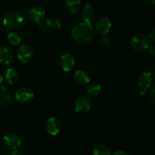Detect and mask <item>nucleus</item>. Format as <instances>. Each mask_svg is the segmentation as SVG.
Segmentation results:
<instances>
[{
	"instance_id": "obj_27",
	"label": "nucleus",
	"mask_w": 155,
	"mask_h": 155,
	"mask_svg": "<svg viewBox=\"0 0 155 155\" xmlns=\"http://www.w3.org/2000/svg\"><path fill=\"white\" fill-rule=\"evenodd\" d=\"M149 53L151 54L152 56L155 55V45L153 44V45H149Z\"/></svg>"
},
{
	"instance_id": "obj_16",
	"label": "nucleus",
	"mask_w": 155,
	"mask_h": 155,
	"mask_svg": "<svg viewBox=\"0 0 155 155\" xmlns=\"http://www.w3.org/2000/svg\"><path fill=\"white\" fill-rule=\"evenodd\" d=\"M81 5L80 0H65V8L71 14L77 13L81 8Z\"/></svg>"
},
{
	"instance_id": "obj_30",
	"label": "nucleus",
	"mask_w": 155,
	"mask_h": 155,
	"mask_svg": "<svg viewBox=\"0 0 155 155\" xmlns=\"http://www.w3.org/2000/svg\"><path fill=\"white\" fill-rule=\"evenodd\" d=\"M2 81H3V77H2V74H0V85L2 84Z\"/></svg>"
},
{
	"instance_id": "obj_25",
	"label": "nucleus",
	"mask_w": 155,
	"mask_h": 155,
	"mask_svg": "<svg viewBox=\"0 0 155 155\" xmlns=\"http://www.w3.org/2000/svg\"><path fill=\"white\" fill-rule=\"evenodd\" d=\"M148 39L151 40L152 42H154L155 41V29L152 28L151 31L149 32V34H148Z\"/></svg>"
},
{
	"instance_id": "obj_12",
	"label": "nucleus",
	"mask_w": 155,
	"mask_h": 155,
	"mask_svg": "<svg viewBox=\"0 0 155 155\" xmlns=\"http://www.w3.org/2000/svg\"><path fill=\"white\" fill-rule=\"evenodd\" d=\"M61 67L65 72H70L75 66V59L71 54H64L61 57Z\"/></svg>"
},
{
	"instance_id": "obj_5",
	"label": "nucleus",
	"mask_w": 155,
	"mask_h": 155,
	"mask_svg": "<svg viewBox=\"0 0 155 155\" xmlns=\"http://www.w3.org/2000/svg\"><path fill=\"white\" fill-rule=\"evenodd\" d=\"M28 16L30 21L42 26V23L45 20V12L41 7L33 6L29 10Z\"/></svg>"
},
{
	"instance_id": "obj_2",
	"label": "nucleus",
	"mask_w": 155,
	"mask_h": 155,
	"mask_svg": "<svg viewBox=\"0 0 155 155\" xmlns=\"http://www.w3.org/2000/svg\"><path fill=\"white\" fill-rule=\"evenodd\" d=\"M24 21V17L19 12L11 11L3 18V24L8 29H15L21 26Z\"/></svg>"
},
{
	"instance_id": "obj_21",
	"label": "nucleus",
	"mask_w": 155,
	"mask_h": 155,
	"mask_svg": "<svg viewBox=\"0 0 155 155\" xmlns=\"http://www.w3.org/2000/svg\"><path fill=\"white\" fill-rule=\"evenodd\" d=\"M8 39L12 45H17L21 42V37L16 32H11L8 35Z\"/></svg>"
},
{
	"instance_id": "obj_20",
	"label": "nucleus",
	"mask_w": 155,
	"mask_h": 155,
	"mask_svg": "<svg viewBox=\"0 0 155 155\" xmlns=\"http://www.w3.org/2000/svg\"><path fill=\"white\" fill-rule=\"evenodd\" d=\"M101 90V87L98 83H92L89 86L87 89V93L90 96H96L100 93Z\"/></svg>"
},
{
	"instance_id": "obj_18",
	"label": "nucleus",
	"mask_w": 155,
	"mask_h": 155,
	"mask_svg": "<svg viewBox=\"0 0 155 155\" xmlns=\"http://www.w3.org/2000/svg\"><path fill=\"white\" fill-rule=\"evenodd\" d=\"M93 155H111L108 147L104 145H98L94 148Z\"/></svg>"
},
{
	"instance_id": "obj_26",
	"label": "nucleus",
	"mask_w": 155,
	"mask_h": 155,
	"mask_svg": "<svg viewBox=\"0 0 155 155\" xmlns=\"http://www.w3.org/2000/svg\"><path fill=\"white\" fill-rule=\"evenodd\" d=\"M7 95V90H6V88L4 86H1L0 87V97L4 96V95Z\"/></svg>"
},
{
	"instance_id": "obj_7",
	"label": "nucleus",
	"mask_w": 155,
	"mask_h": 155,
	"mask_svg": "<svg viewBox=\"0 0 155 155\" xmlns=\"http://www.w3.org/2000/svg\"><path fill=\"white\" fill-rule=\"evenodd\" d=\"M111 28V21L107 17H102L97 21L95 30L99 34L106 36Z\"/></svg>"
},
{
	"instance_id": "obj_28",
	"label": "nucleus",
	"mask_w": 155,
	"mask_h": 155,
	"mask_svg": "<svg viewBox=\"0 0 155 155\" xmlns=\"http://www.w3.org/2000/svg\"><path fill=\"white\" fill-rule=\"evenodd\" d=\"M114 155H129V154L124 151H117V152L114 153Z\"/></svg>"
},
{
	"instance_id": "obj_1",
	"label": "nucleus",
	"mask_w": 155,
	"mask_h": 155,
	"mask_svg": "<svg viewBox=\"0 0 155 155\" xmlns=\"http://www.w3.org/2000/svg\"><path fill=\"white\" fill-rule=\"evenodd\" d=\"M71 37L80 44H86L90 42L95 36V29L90 22H82L73 27Z\"/></svg>"
},
{
	"instance_id": "obj_22",
	"label": "nucleus",
	"mask_w": 155,
	"mask_h": 155,
	"mask_svg": "<svg viewBox=\"0 0 155 155\" xmlns=\"http://www.w3.org/2000/svg\"><path fill=\"white\" fill-rule=\"evenodd\" d=\"M12 101V98L10 95H5L0 97V107H4L11 104Z\"/></svg>"
},
{
	"instance_id": "obj_23",
	"label": "nucleus",
	"mask_w": 155,
	"mask_h": 155,
	"mask_svg": "<svg viewBox=\"0 0 155 155\" xmlns=\"http://www.w3.org/2000/svg\"><path fill=\"white\" fill-rule=\"evenodd\" d=\"M101 45H102L104 47H105V48H107V47L110 46V40L107 36H103L102 39H101Z\"/></svg>"
},
{
	"instance_id": "obj_9",
	"label": "nucleus",
	"mask_w": 155,
	"mask_h": 155,
	"mask_svg": "<svg viewBox=\"0 0 155 155\" xmlns=\"http://www.w3.org/2000/svg\"><path fill=\"white\" fill-rule=\"evenodd\" d=\"M15 58V53L13 50L7 45L0 47V64H10Z\"/></svg>"
},
{
	"instance_id": "obj_24",
	"label": "nucleus",
	"mask_w": 155,
	"mask_h": 155,
	"mask_svg": "<svg viewBox=\"0 0 155 155\" xmlns=\"http://www.w3.org/2000/svg\"><path fill=\"white\" fill-rule=\"evenodd\" d=\"M154 86H153L149 91V98L151 101V102L154 103L155 101V91H154Z\"/></svg>"
},
{
	"instance_id": "obj_19",
	"label": "nucleus",
	"mask_w": 155,
	"mask_h": 155,
	"mask_svg": "<svg viewBox=\"0 0 155 155\" xmlns=\"http://www.w3.org/2000/svg\"><path fill=\"white\" fill-rule=\"evenodd\" d=\"M46 24L51 30H57L61 27V24L60 21L57 18H49L46 20Z\"/></svg>"
},
{
	"instance_id": "obj_15",
	"label": "nucleus",
	"mask_w": 155,
	"mask_h": 155,
	"mask_svg": "<svg viewBox=\"0 0 155 155\" xmlns=\"http://www.w3.org/2000/svg\"><path fill=\"white\" fill-rule=\"evenodd\" d=\"M95 15V9L91 4H86L82 11V18L84 22H90Z\"/></svg>"
},
{
	"instance_id": "obj_11",
	"label": "nucleus",
	"mask_w": 155,
	"mask_h": 155,
	"mask_svg": "<svg viewBox=\"0 0 155 155\" xmlns=\"http://www.w3.org/2000/svg\"><path fill=\"white\" fill-rule=\"evenodd\" d=\"M154 82V76L151 72H144L139 76L138 85L143 90L149 89Z\"/></svg>"
},
{
	"instance_id": "obj_17",
	"label": "nucleus",
	"mask_w": 155,
	"mask_h": 155,
	"mask_svg": "<svg viewBox=\"0 0 155 155\" xmlns=\"http://www.w3.org/2000/svg\"><path fill=\"white\" fill-rule=\"evenodd\" d=\"M5 79L6 82L10 85L15 84L18 81V79H19L18 71L14 68H8L5 74Z\"/></svg>"
},
{
	"instance_id": "obj_29",
	"label": "nucleus",
	"mask_w": 155,
	"mask_h": 155,
	"mask_svg": "<svg viewBox=\"0 0 155 155\" xmlns=\"http://www.w3.org/2000/svg\"><path fill=\"white\" fill-rule=\"evenodd\" d=\"M11 155H23V154L21 151H19V150H15Z\"/></svg>"
},
{
	"instance_id": "obj_6",
	"label": "nucleus",
	"mask_w": 155,
	"mask_h": 155,
	"mask_svg": "<svg viewBox=\"0 0 155 155\" xmlns=\"http://www.w3.org/2000/svg\"><path fill=\"white\" fill-rule=\"evenodd\" d=\"M92 106V101L89 97L81 95L78 97L74 104V108L77 113L83 114L89 111Z\"/></svg>"
},
{
	"instance_id": "obj_10",
	"label": "nucleus",
	"mask_w": 155,
	"mask_h": 155,
	"mask_svg": "<svg viewBox=\"0 0 155 155\" xmlns=\"http://www.w3.org/2000/svg\"><path fill=\"white\" fill-rule=\"evenodd\" d=\"M33 98V92L28 88H21L15 92V99L20 103H27Z\"/></svg>"
},
{
	"instance_id": "obj_3",
	"label": "nucleus",
	"mask_w": 155,
	"mask_h": 155,
	"mask_svg": "<svg viewBox=\"0 0 155 155\" xmlns=\"http://www.w3.org/2000/svg\"><path fill=\"white\" fill-rule=\"evenodd\" d=\"M131 47L136 51H143L148 49L150 45L149 39L142 33H138L133 36L130 42Z\"/></svg>"
},
{
	"instance_id": "obj_8",
	"label": "nucleus",
	"mask_w": 155,
	"mask_h": 155,
	"mask_svg": "<svg viewBox=\"0 0 155 155\" xmlns=\"http://www.w3.org/2000/svg\"><path fill=\"white\" fill-rule=\"evenodd\" d=\"M3 141L8 148L12 150H17L21 145V139L15 133H7L3 138Z\"/></svg>"
},
{
	"instance_id": "obj_31",
	"label": "nucleus",
	"mask_w": 155,
	"mask_h": 155,
	"mask_svg": "<svg viewBox=\"0 0 155 155\" xmlns=\"http://www.w3.org/2000/svg\"><path fill=\"white\" fill-rule=\"evenodd\" d=\"M58 1H63V0H58Z\"/></svg>"
},
{
	"instance_id": "obj_13",
	"label": "nucleus",
	"mask_w": 155,
	"mask_h": 155,
	"mask_svg": "<svg viewBox=\"0 0 155 155\" xmlns=\"http://www.w3.org/2000/svg\"><path fill=\"white\" fill-rule=\"evenodd\" d=\"M61 130L60 120L57 117L49 118L46 123V130L51 136H56Z\"/></svg>"
},
{
	"instance_id": "obj_14",
	"label": "nucleus",
	"mask_w": 155,
	"mask_h": 155,
	"mask_svg": "<svg viewBox=\"0 0 155 155\" xmlns=\"http://www.w3.org/2000/svg\"><path fill=\"white\" fill-rule=\"evenodd\" d=\"M74 80L79 86H86L90 83V76L84 71H77L74 74Z\"/></svg>"
},
{
	"instance_id": "obj_4",
	"label": "nucleus",
	"mask_w": 155,
	"mask_h": 155,
	"mask_svg": "<svg viewBox=\"0 0 155 155\" xmlns=\"http://www.w3.org/2000/svg\"><path fill=\"white\" fill-rule=\"evenodd\" d=\"M17 56L20 62L23 64L28 63L33 56V49L30 45L24 44L18 48Z\"/></svg>"
}]
</instances>
